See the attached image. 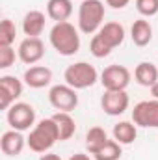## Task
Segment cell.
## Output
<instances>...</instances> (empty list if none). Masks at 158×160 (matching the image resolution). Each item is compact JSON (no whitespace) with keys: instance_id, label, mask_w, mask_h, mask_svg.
Masks as SVG:
<instances>
[{"instance_id":"obj_3","label":"cell","mask_w":158,"mask_h":160,"mask_svg":"<svg viewBox=\"0 0 158 160\" xmlns=\"http://www.w3.org/2000/svg\"><path fill=\"white\" fill-rule=\"evenodd\" d=\"M104 4L101 0H82L78 8V28L84 34H95L102 28Z\"/></svg>"},{"instance_id":"obj_6","label":"cell","mask_w":158,"mask_h":160,"mask_svg":"<svg viewBox=\"0 0 158 160\" xmlns=\"http://www.w3.org/2000/svg\"><path fill=\"white\" fill-rule=\"evenodd\" d=\"M6 118H7V123H9V127L13 130L24 132V130H30V127H34V123H36V110L28 102H15L7 110Z\"/></svg>"},{"instance_id":"obj_9","label":"cell","mask_w":158,"mask_h":160,"mask_svg":"<svg viewBox=\"0 0 158 160\" xmlns=\"http://www.w3.org/2000/svg\"><path fill=\"white\" fill-rule=\"evenodd\" d=\"M21 95H22V82L17 77H11V75L0 77V108L2 110H9L11 104H15V101Z\"/></svg>"},{"instance_id":"obj_26","label":"cell","mask_w":158,"mask_h":160,"mask_svg":"<svg viewBox=\"0 0 158 160\" xmlns=\"http://www.w3.org/2000/svg\"><path fill=\"white\" fill-rule=\"evenodd\" d=\"M15 63V50L11 47H0V69H7Z\"/></svg>"},{"instance_id":"obj_21","label":"cell","mask_w":158,"mask_h":160,"mask_svg":"<svg viewBox=\"0 0 158 160\" xmlns=\"http://www.w3.org/2000/svg\"><path fill=\"white\" fill-rule=\"evenodd\" d=\"M106 142H108V134H106V130L102 127H91L87 130V134H86V147H87V151L91 155L97 153Z\"/></svg>"},{"instance_id":"obj_17","label":"cell","mask_w":158,"mask_h":160,"mask_svg":"<svg viewBox=\"0 0 158 160\" xmlns=\"http://www.w3.org/2000/svg\"><path fill=\"white\" fill-rule=\"evenodd\" d=\"M134 78L143 88H153L158 82V67L151 62H141L134 69Z\"/></svg>"},{"instance_id":"obj_7","label":"cell","mask_w":158,"mask_h":160,"mask_svg":"<svg viewBox=\"0 0 158 160\" xmlns=\"http://www.w3.org/2000/svg\"><path fill=\"white\" fill-rule=\"evenodd\" d=\"M101 84L106 91H125L130 84V71L125 65H108L101 73Z\"/></svg>"},{"instance_id":"obj_28","label":"cell","mask_w":158,"mask_h":160,"mask_svg":"<svg viewBox=\"0 0 158 160\" xmlns=\"http://www.w3.org/2000/svg\"><path fill=\"white\" fill-rule=\"evenodd\" d=\"M39 160H62L60 155H54V153H45V155H41Z\"/></svg>"},{"instance_id":"obj_18","label":"cell","mask_w":158,"mask_h":160,"mask_svg":"<svg viewBox=\"0 0 158 160\" xmlns=\"http://www.w3.org/2000/svg\"><path fill=\"white\" fill-rule=\"evenodd\" d=\"M130 38L134 41V45H138V47L149 45L151 39H153V26H151V22L145 21V19L134 21V24L130 28Z\"/></svg>"},{"instance_id":"obj_5","label":"cell","mask_w":158,"mask_h":160,"mask_svg":"<svg viewBox=\"0 0 158 160\" xmlns=\"http://www.w3.org/2000/svg\"><path fill=\"white\" fill-rule=\"evenodd\" d=\"M48 101L58 112H73L78 106V95L77 89L69 84H58L52 86L48 91Z\"/></svg>"},{"instance_id":"obj_23","label":"cell","mask_w":158,"mask_h":160,"mask_svg":"<svg viewBox=\"0 0 158 160\" xmlns=\"http://www.w3.org/2000/svg\"><path fill=\"white\" fill-rule=\"evenodd\" d=\"M17 36V26L11 19H2L0 22V47H11Z\"/></svg>"},{"instance_id":"obj_1","label":"cell","mask_w":158,"mask_h":160,"mask_svg":"<svg viewBox=\"0 0 158 160\" xmlns=\"http://www.w3.org/2000/svg\"><path fill=\"white\" fill-rule=\"evenodd\" d=\"M60 142V130H58V125L52 118H47V119H41L28 134L26 138V143L28 147L34 151V153H48L54 143Z\"/></svg>"},{"instance_id":"obj_30","label":"cell","mask_w":158,"mask_h":160,"mask_svg":"<svg viewBox=\"0 0 158 160\" xmlns=\"http://www.w3.org/2000/svg\"><path fill=\"white\" fill-rule=\"evenodd\" d=\"M151 93H153V97H155V99L158 101V82L155 84V86H153V88H151Z\"/></svg>"},{"instance_id":"obj_13","label":"cell","mask_w":158,"mask_h":160,"mask_svg":"<svg viewBox=\"0 0 158 160\" xmlns=\"http://www.w3.org/2000/svg\"><path fill=\"white\" fill-rule=\"evenodd\" d=\"M24 82H26V86H30L34 89L47 88L52 82V71L45 65H32L24 73Z\"/></svg>"},{"instance_id":"obj_20","label":"cell","mask_w":158,"mask_h":160,"mask_svg":"<svg viewBox=\"0 0 158 160\" xmlns=\"http://www.w3.org/2000/svg\"><path fill=\"white\" fill-rule=\"evenodd\" d=\"M138 130L136 125H132L130 121H121L117 125H114V140L119 142L121 145H130L136 142Z\"/></svg>"},{"instance_id":"obj_16","label":"cell","mask_w":158,"mask_h":160,"mask_svg":"<svg viewBox=\"0 0 158 160\" xmlns=\"http://www.w3.org/2000/svg\"><path fill=\"white\" fill-rule=\"evenodd\" d=\"M47 15L56 22L67 21L73 15V0H48L47 2Z\"/></svg>"},{"instance_id":"obj_8","label":"cell","mask_w":158,"mask_h":160,"mask_svg":"<svg viewBox=\"0 0 158 160\" xmlns=\"http://www.w3.org/2000/svg\"><path fill=\"white\" fill-rule=\"evenodd\" d=\"M132 121L143 128H158V101H141L132 110Z\"/></svg>"},{"instance_id":"obj_27","label":"cell","mask_w":158,"mask_h":160,"mask_svg":"<svg viewBox=\"0 0 158 160\" xmlns=\"http://www.w3.org/2000/svg\"><path fill=\"white\" fill-rule=\"evenodd\" d=\"M128 2H130V0H106V4H108L110 8H114V9H123Z\"/></svg>"},{"instance_id":"obj_12","label":"cell","mask_w":158,"mask_h":160,"mask_svg":"<svg viewBox=\"0 0 158 160\" xmlns=\"http://www.w3.org/2000/svg\"><path fill=\"white\" fill-rule=\"evenodd\" d=\"M26 145V138L19 130H6L0 138V149L7 157H19Z\"/></svg>"},{"instance_id":"obj_14","label":"cell","mask_w":158,"mask_h":160,"mask_svg":"<svg viewBox=\"0 0 158 160\" xmlns=\"http://www.w3.org/2000/svg\"><path fill=\"white\" fill-rule=\"evenodd\" d=\"M45 13L39 9H32L22 19V32L26 38H39L45 30Z\"/></svg>"},{"instance_id":"obj_11","label":"cell","mask_w":158,"mask_h":160,"mask_svg":"<svg viewBox=\"0 0 158 160\" xmlns=\"http://www.w3.org/2000/svg\"><path fill=\"white\" fill-rule=\"evenodd\" d=\"M128 104H130V99H128L126 91H104V95L101 99V106H102L104 114H108V116L125 114Z\"/></svg>"},{"instance_id":"obj_29","label":"cell","mask_w":158,"mask_h":160,"mask_svg":"<svg viewBox=\"0 0 158 160\" xmlns=\"http://www.w3.org/2000/svg\"><path fill=\"white\" fill-rule=\"evenodd\" d=\"M69 160H95V158H89V157L84 155V153H77V155H73Z\"/></svg>"},{"instance_id":"obj_22","label":"cell","mask_w":158,"mask_h":160,"mask_svg":"<svg viewBox=\"0 0 158 160\" xmlns=\"http://www.w3.org/2000/svg\"><path fill=\"white\" fill-rule=\"evenodd\" d=\"M123 155V149H121V143L116 140H108L97 153H93V158L95 160H119Z\"/></svg>"},{"instance_id":"obj_10","label":"cell","mask_w":158,"mask_h":160,"mask_svg":"<svg viewBox=\"0 0 158 160\" xmlns=\"http://www.w3.org/2000/svg\"><path fill=\"white\" fill-rule=\"evenodd\" d=\"M17 54H19L22 63L34 65L45 56V45H43V41L39 38H26V39L21 41Z\"/></svg>"},{"instance_id":"obj_19","label":"cell","mask_w":158,"mask_h":160,"mask_svg":"<svg viewBox=\"0 0 158 160\" xmlns=\"http://www.w3.org/2000/svg\"><path fill=\"white\" fill-rule=\"evenodd\" d=\"M52 119L56 121L58 125V130H60V142H65V140H71L77 132V123L73 119L71 112H56L52 116Z\"/></svg>"},{"instance_id":"obj_15","label":"cell","mask_w":158,"mask_h":160,"mask_svg":"<svg viewBox=\"0 0 158 160\" xmlns=\"http://www.w3.org/2000/svg\"><path fill=\"white\" fill-rule=\"evenodd\" d=\"M97 34H99V38L104 41L112 50L117 48L119 45L125 41V28L119 22H106V24H102V28Z\"/></svg>"},{"instance_id":"obj_24","label":"cell","mask_w":158,"mask_h":160,"mask_svg":"<svg viewBox=\"0 0 158 160\" xmlns=\"http://www.w3.org/2000/svg\"><path fill=\"white\" fill-rule=\"evenodd\" d=\"M89 52H91L95 58H106V56L112 52V48L99 38V34H95L93 39H91V43H89Z\"/></svg>"},{"instance_id":"obj_4","label":"cell","mask_w":158,"mask_h":160,"mask_svg":"<svg viewBox=\"0 0 158 160\" xmlns=\"http://www.w3.org/2000/svg\"><path fill=\"white\" fill-rule=\"evenodd\" d=\"M63 80H65V84H69L75 89H86V88H91L99 80V73L91 63L77 62L65 69Z\"/></svg>"},{"instance_id":"obj_25","label":"cell","mask_w":158,"mask_h":160,"mask_svg":"<svg viewBox=\"0 0 158 160\" xmlns=\"http://www.w3.org/2000/svg\"><path fill=\"white\" fill-rule=\"evenodd\" d=\"M136 9L143 17H155L158 13V0H136Z\"/></svg>"},{"instance_id":"obj_2","label":"cell","mask_w":158,"mask_h":160,"mask_svg":"<svg viewBox=\"0 0 158 160\" xmlns=\"http://www.w3.org/2000/svg\"><path fill=\"white\" fill-rule=\"evenodd\" d=\"M50 45L62 56H75L80 48V36L75 24L69 21L56 22L50 30Z\"/></svg>"}]
</instances>
